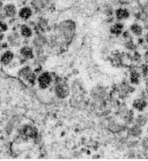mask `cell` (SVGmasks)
<instances>
[{"mask_svg":"<svg viewBox=\"0 0 148 161\" xmlns=\"http://www.w3.org/2000/svg\"><path fill=\"white\" fill-rule=\"evenodd\" d=\"M22 135L26 138H35L37 136V130L31 126H25L22 129Z\"/></svg>","mask_w":148,"mask_h":161,"instance_id":"obj_1","label":"cell"},{"mask_svg":"<svg viewBox=\"0 0 148 161\" xmlns=\"http://www.w3.org/2000/svg\"><path fill=\"white\" fill-rule=\"evenodd\" d=\"M56 93L59 98H64L69 95L68 86L65 84H60L56 87Z\"/></svg>","mask_w":148,"mask_h":161,"instance_id":"obj_2","label":"cell"},{"mask_svg":"<svg viewBox=\"0 0 148 161\" xmlns=\"http://www.w3.org/2000/svg\"><path fill=\"white\" fill-rule=\"evenodd\" d=\"M51 78L48 73H43L39 77L38 79V83L39 85L42 89H45L49 87V85L51 83Z\"/></svg>","mask_w":148,"mask_h":161,"instance_id":"obj_3","label":"cell"},{"mask_svg":"<svg viewBox=\"0 0 148 161\" xmlns=\"http://www.w3.org/2000/svg\"><path fill=\"white\" fill-rule=\"evenodd\" d=\"M21 75L22 77H24L26 80L30 82V83H34L35 76L29 67H26L21 71Z\"/></svg>","mask_w":148,"mask_h":161,"instance_id":"obj_4","label":"cell"},{"mask_svg":"<svg viewBox=\"0 0 148 161\" xmlns=\"http://www.w3.org/2000/svg\"><path fill=\"white\" fill-rule=\"evenodd\" d=\"M12 59H13V54H12V53L10 52V51H7L2 57L1 61L4 65H7V64L11 62Z\"/></svg>","mask_w":148,"mask_h":161,"instance_id":"obj_5","label":"cell"},{"mask_svg":"<svg viewBox=\"0 0 148 161\" xmlns=\"http://www.w3.org/2000/svg\"><path fill=\"white\" fill-rule=\"evenodd\" d=\"M5 12L8 17H12L16 13V8L13 5H7L5 7Z\"/></svg>","mask_w":148,"mask_h":161,"instance_id":"obj_6","label":"cell"},{"mask_svg":"<svg viewBox=\"0 0 148 161\" xmlns=\"http://www.w3.org/2000/svg\"><path fill=\"white\" fill-rule=\"evenodd\" d=\"M31 14H32V11H31V10L28 7L22 8L20 12V17L23 18V19H28V18L30 17Z\"/></svg>","mask_w":148,"mask_h":161,"instance_id":"obj_7","label":"cell"},{"mask_svg":"<svg viewBox=\"0 0 148 161\" xmlns=\"http://www.w3.org/2000/svg\"><path fill=\"white\" fill-rule=\"evenodd\" d=\"M116 16L118 19H124L129 17V12L126 10L119 9L116 11Z\"/></svg>","mask_w":148,"mask_h":161,"instance_id":"obj_8","label":"cell"},{"mask_svg":"<svg viewBox=\"0 0 148 161\" xmlns=\"http://www.w3.org/2000/svg\"><path fill=\"white\" fill-rule=\"evenodd\" d=\"M122 29H123L122 25L116 24L111 27V28H110V31H111L112 33L118 35L122 33Z\"/></svg>","mask_w":148,"mask_h":161,"instance_id":"obj_9","label":"cell"},{"mask_svg":"<svg viewBox=\"0 0 148 161\" xmlns=\"http://www.w3.org/2000/svg\"><path fill=\"white\" fill-rule=\"evenodd\" d=\"M134 106L139 111H142L146 106V103L143 100H137L134 101Z\"/></svg>","mask_w":148,"mask_h":161,"instance_id":"obj_10","label":"cell"},{"mask_svg":"<svg viewBox=\"0 0 148 161\" xmlns=\"http://www.w3.org/2000/svg\"><path fill=\"white\" fill-rule=\"evenodd\" d=\"M21 53L23 54L25 57L28 58V59H32L33 57V53L32 50L30 48L28 47H25L21 50Z\"/></svg>","mask_w":148,"mask_h":161,"instance_id":"obj_11","label":"cell"},{"mask_svg":"<svg viewBox=\"0 0 148 161\" xmlns=\"http://www.w3.org/2000/svg\"><path fill=\"white\" fill-rule=\"evenodd\" d=\"M21 33L25 37H30L32 35V31L28 26H23L21 28Z\"/></svg>","mask_w":148,"mask_h":161,"instance_id":"obj_12","label":"cell"},{"mask_svg":"<svg viewBox=\"0 0 148 161\" xmlns=\"http://www.w3.org/2000/svg\"><path fill=\"white\" fill-rule=\"evenodd\" d=\"M131 29H132V32L134 33V34H136L137 36H139V35H141L142 32V29L141 27L138 26V25H133Z\"/></svg>","mask_w":148,"mask_h":161,"instance_id":"obj_13","label":"cell"},{"mask_svg":"<svg viewBox=\"0 0 148 161\" xmlns=\"http://www.w3.org/2000/svg\"><path fill=\"white\" fill-rule=\"evenodd\" d=\"M131 80L133 83H137L139 80V75L137 72H132L131 75Z\"/></svg>","mask_w":148,"mask_h":161,"instance_id":"obj_14","label":"cell"},{"mask_svg":"<svg viewBox=\"0 0 148 161\" xmlns=\"http://www.w3.org/2000/svg\"><path fill=\"white\" fill-rule=\"evenodd\" d=\"M7 29V26H6L5 23H3V22H0V32L5 31Z\"/></svg>","mask_w":148,"mask_h":161,"instance_id":"obj_15","label":"cell"},{"mask_svg":"<svg viewBox=\"0 0 148 161\" xmlns=\"http://www.w3.org/2000/svg\"><path fill=\"white\" fill-rule=\"evenodd\" d=\"M145 61L148 63V52L145 54Z\"/></svg>","mask_w":148,"mask_h":161,"instance_id":"obj_16","label":"cell"},{"mask_svg":"<svg viewBox=\"0 0 148 161\" xmlns=\"http://www.w3.org/2000/svg\"><path fill=\"white\" fill-rule=\"evenodd\" d=\"M147 38V42H148V34H147V38Z\"/></svg>","mask_w":148,"mask_h":161,"instance_id":"obj_17","label":"cell"},{"mask_svg":"<svg viewBox=\"0 0 148 161\" xmlns=\"http://www.w3.org/2000/svg\"><path fill=\"white\" fill-rule=\"evenodd\" d=\"M1 6H2V3L0 2V8H1Z\"/></svg>","mask_w":148,"mask_h":161,"instance_id":"obj_18","label":"cell"}]
</instances>
